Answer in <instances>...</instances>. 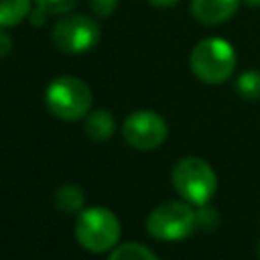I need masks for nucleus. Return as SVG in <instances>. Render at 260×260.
<instances>
[{"mask_svg":"<svg viewBox=\"0 0 260 260\" xmlns=\"http://www.w3.org/2000/svg\"><path fill=\"white\" fill-rule=\"evenodd\" d=\"M122 228L120 219L114 215V211L106 207H89L79 211L75 221V238L81 244V248L102 254L108 250H114L118 246Z\"/></svg>","mask_w":260,"mask_h":260,"instance_id":"obj_2","label":"nucleus"},{"mask_svg":"<svg viewBox=\"0 0 260 260\" xmlns=\"http://www.w3.org/2000/svg\"><path fill=\"white\" fill-rule=\"evenodd\" d=\"M246 4H250V6H260V0H244Z\"/></svg>","mask_w":260,"mask_h":260,"instance_id":"obj_18","label":"nucleus"},{"mask_svg":"<svg viewBox=\"0 0 260 260\" xmlns=\"http://www.w3.org/2000/svg\"><path fill=\"white\" fill-rule=\"evenodd\" d=\"M238 0H191L193 16L207 26L221 24L234 16Z\"/></svg>","mask_w":260,"mask_h":260,"instance_id":"obj_8","label":"nucleus"},{"mask_svg":"<svg viewBox=\"0 0 260 260\" xmlns=\"http://www.w3.org/2000/svg\"><path fill=\"white\" fill-rule=\"evenodd\" d=\"M199 225L197 211L183 201H167L150 211L146 217V232L165 242H175L191 236Z\"/></svg>","mask_w":260,"mask_h":260,"instance_id":"obj_5","label":"nucleus"},{"mask_svg":"<svg viewBox=\"0 0 260 260\" xmlns=\"http://www.w3.org/2000/svg\"><path fill=\"white\" fill-rule=\"evenodd\" d=\"M173 185L177 193L193 205H207L217 191V177L207 160L185 156L173 167Z\"/></svg>","mask_w":260,"mask_h":260,"instance_id":"obj_3","label":"nucleus"},{"mask_svg":"<svg viewBox=\"0 0 260 260\" xmlns=\"http://www.w3.org/2000/svg\"><path fill=\"white\" fill-rule=\"evenodd\" d=\"M10 49H12V41H10V37L4 32V28H0V59L6 57V55L10 53Z\"/></svg>","mask_w":260,"mask_h":260,"instance_id":"obj_16","label":"nucleus"},{"mask_svg":"<svg viewBox=\"0 0 260 260\" xmlns=\"http://www.w3.org/2000/svg\"><path fill=\"white\" fill-rule=\"evenodd\" d=\"M122 134L130 146L138 150H152L167 140L169 128H167V122L156 112L138 110L124 120Z\"/></svg>","mask_w":260,"mask_h":260,"instance_id":"obj_7","label":"nucleus"},{"mask_svg":"<svg viewBox=\"0 0 260 260\" xmlns=\"http://www.w3.org/2000/svg\"><path fill=\"white\" fill-rule=\"evenodd\" d=\"M30 12V0H0V28L22 22Z\"/></svg>","mask_w":260,"mask_h":260,"instance_id":"obj_10","label":"nucleus"},{"mask_svg":"<svg viewBox=\"0 0 260 260\" xmlns=\"http://www.w3.org/2000/svg\"><path fill=\"white\" fill-rule=\"evenodd\" d=\"M236 89L244 100H260V71H244L236 79Z\"/></svg>","mask_w":260,"mask_h":260,"instance_id":"obj_13","label":"nucleus"},{"mask_svg":"<svg viewBox=\"0 0 260 260\" xmlns=\"http://www.w3.org/2000/svg\"><path fill=\"white\" fill-rule=\"evenodd\" d=\"M189 61L197 79L215 85L232 77L236 69V51L225 39L211 37L193 47Z\"/></svg>","mask_w":260,"mask_h":260,"instance_id":"obj_1","label":"nucleus"},{"mask_svg":"<svg viewBox=\"0 0 260 260\" xmlns=\"http://www.w3.org/2000/svg\"><path fill=\"white\" fill-rule=\"evenodd\" d=\"M51 39L59 51L69 55H81L93 49L100 41V26L93 18L85 14H69L53 26Z\"/></svg>","mask_w":260,"mask_h":260,"instance_id":"obj_6","label":"nucleus"},{"mask_svg":"<svg viewBox=\"0 0 260 260\" xmlns=\"http://www.w3.org/2000/svg\"><path fill=\"white\" fill-rule=\"evenodd\" d=\"M45 102L53 116L61 120H79L89 114L91 89L79 77L61 75L49 83Z\"/></svg>","mask_w":260,"mask_h":260,"instance_id":"obj_4","label":"nucleus"},{"mask_svg":"<svg viewBox=\"0 0 260 260\" xmlns=\"http://www.w3.org/2000/svg\"><path fill=\"white\" fill-rule=\"evenodd\" d=\"M37 2V8L49 16V14H65L69 12L71 8L77 6L79 0H35Z\"/></svg>","mask_w":260,"mask_h":260,"instance_id":"obj_14","label":"nucleus"},{"mask_svg":"<svg viewBox=\"0 0 260 260\" xmlns=\"http://www.w3.org/2000/svg\"><path fill=\"white\" fill-rule=\"evenodd\" d=\"M118 2L120 0H89V6L93 10V14H98V16H110L116 10Z\"/></svg>","mask_w":260,"mask_h":260,"instance_id":"obj_15","label":"nucleus"},{"mask_svg":"<svg viewBox=\"0 0 260 260\" xmlns=\"http://www.w3.org/2000/svg\"><path fill=\"white\" fill-rule=\"evenodd\" d=\"M152 6H156V8H169V6H173V4H177L179 0H148Z\"/></svg>","mask_w":260,"mask_h":260,"instance_id":"obj_17","label":"nucleus"},{"mask_svg":"<svg viewBox=\"0 0 260 260\" xmlns=\"http://www.w3.org/2000/svg\"><path fill=\"white\" fill-rule=\"evenodd\" d=\"M116 130V122L108 110H95L85 118V132L95 142L108 140Z\"/></svg>","mask_w":260,"mask_h":260,"instance_id":"obj_9","label":"nucleus"},{"mask_svg":"<svg viewBox=\"0 0 260 260\" xmlns=\"http://www.w3.org/2000/svg\"><path fill=\"white\" fill-rule=\"evenodd\" d=\"M108 260H158V258L146 246L136 244V242H126V244L116 246Z\"/></svg>","mask_w":260,"mask_h":260,"instance_id":"obj_12","label":"nucleus"},{"mask_svg":"<svg viewBox=\"0 0 260 260\" xmlns=\"http://www.w3.org/2000/svg\"><path fill=\"white\" fill-rule=\"evenodd\" d=\"M55 205L63 213H79L83 211V191L77 185H63L55 193Z\"/></svg>","mask_w":260,"mask_h":260,"instance_id":"obj_11","label":"nucleus"},{"mask_svg":"<svg viewBox=\"0 0 260 260\" xmlns=\"http://www.w3.org/2000/svg\"><path fill=\"white\" fill-rule=\"evenodd\" d=\"M258 252H260V246H258Z\"/></svg>","mask_w":260,"mask_h":260,"instance_id":"obj_19","label":"nucleus"}]
</instances>
